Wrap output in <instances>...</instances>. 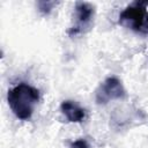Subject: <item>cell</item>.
I'll use <instances>...</instances> for the list:
<instances>
[{
  "instance_id": "obj_6",
  "label": "cell",
  "mask_w": 148,
  "mask_h": 148,
  "mask_svg": "<svg viewBox=\"0 0 148 148\" xmlns=\"http://www.w3.org/2000/svg\"><path fill=\"white\" fill-rule=\"evenodd\" d=\"M69 148H89V146H88V143H87V141L86 140H76V141H74L72 145H71V147Z\"/></svg>"
},
{
  "instance_id": "obj_7",
  "label": "cell",
  "mask_w": 148,
  "mask_h": 148,
  "mask_svg": "<svg viewBox=\"0 0 148 148\" xmlns=\"http://www.w3.org/2000/svg\"><path fill=\"white\" fill-rule=\"evenodd\" d=\"M40 3L45 6V7H43V8H39V9H40L42 12H44V13H49V12L52 9V6L54 5V2H45V1H42Z\"/></svg>"
},
{
  "instance_id": "obj_2",
  "label": "cell",
  "mask_w": 148,
  "mask_h": 148,
  "mask_svg": "<svg viewBox=\"0 0 148 148\" xmlns=\"http://www.w3.org/2000/svg\"><path fill=\"white\" fill-rule=\"evenodd\" d=\"M126 95L121 82L114 77H108L96 91V102L98 104H106L110 99L124 98Z\"/></svg>"
},
{
  "instance_id": "obj_5",
  "label": "cell",
  "mask_w": 148,
  "mask_h": 148,
  "mask_svg": "<svg viewBox=\"0 0 148 148\" xmlns=\"http://www.w3.org/2000/svg\"><path fill=\"white\" fill-rule=\"evenodd\" d=\"M60 109L61 112L71 123H80L86 117L84 110L72 101H64L60 105Z\"/></svg>"
},
{
  "instance_id": "obj_3",
  "label": "cell",
  "mask_w": 148,
  "mask_h": 148,
  "mask_svg": "<svg viewBox=\"0 0 148 148\" xmlns=\"http://www.w3.org/2000/svg\"><path fill=\"white\" fill-rule=\"evenodd\" d=\"M145 6L146 2H134L126 7L119 15V23L135 31L141 30L145 17Z\"/></svg>"
},
{
  "instance_id": "obj_4",
  "label": "cell",
  "mask_w": 148,
  "mask_h": 148,
  "mask_svg": "<svg viewBox=\"0 0 148 148\" xmlns=\"http://www.w3.org/2000/svg\"><path fill=\"white\" fill-rule=\"evenodd\" d=\"M75 13H76V22L73 28L68 31L69 35H76L84 31L89 28L92 16H94V8L91 5L87 2H77L75 5Z\"/></svg>"
},
{
  "instance_id": "obj_1",
  "label": "cell",
  "mask_w": 148,
  "mask_h": 148,
  "mask_svg": "<svg viewBox=\"0 0 148 148\" xmlns=\"http://www.w3.org/2000/svg\"><path fill=\"white\" fill-rule=\"evenodd\" d=\"M39 99L38 89L22 82L8 90L7 101L13 113L21 120H28Z\"/></svg>"
},
{
  "instance_id": "obj_8",
  "label": "cell",
  "mask_w": 148,
  "mask_h": 148,
  "mask_svg": "<svg viewBox=\"0 0 148 148\" xmlns=\"http://www.w3.org/2000/svg\"><path fill=\"white\" fill-rule=\"evenodd\" d=\"M147 20H148V18H147Z\"/></svg>"
}]
</instances>
